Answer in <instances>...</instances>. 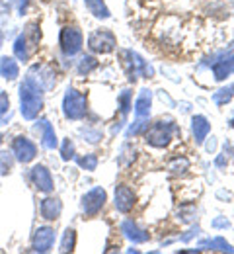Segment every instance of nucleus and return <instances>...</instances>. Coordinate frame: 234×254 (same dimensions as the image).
<instances>
[{"label":"nucleus","instance_id":"obj_21","mask_svg":"<svg viewBox=\"0 0 234 254\" xmlns=\"http://www.w3.org/2000/svg\"><path fill=\"white\" fill-rule=\"evenodd\" d=\"M166 166L168 170L174 172V174H184L186 170H189V159L187 157H174Z\"/></svg>","mask_w":234,"mask_h":254},{"label":"nucleus","instance_id":"obj_27","mask_svg":"<svg viewBox=\"0 0 234 254\" xmlns=\"http://www.w3.org/2000/svg\"><path fill=\"white\" fill-rule=\"evenodd\" d=\"M61 155H63V159L65 160H70L72 157H74V145H72V141H70V139H65V141H63Z\"/></svg>","mask_w":234,"mask_h":254},{"label":"nucleus","instance_id":"obj_31","mask_svg":"<svg viewBox=\"0 0 234 254\" xmlns=\"http://www.w3.org/2000/svg\"><path fill=\"white\" fill-rule=\"evenodd\" d=\"M119 102H121V112H123V114H127V112H129V92L121 94Z\"/></svg>","mask_w":234,"mask_h":254},{"label":"nucleus","instance_id":"obj_35","mask_svg":"<svg viewBox=\"0 0 234 254\" xmlns=\"http://www.w3.org/2000/svg\"><path fill=\"white\" fill-rule=\"evenodd\" d=\"M231 127H234V118L231 120Z\"/></svg>","mask_w":234,"mask_h":254},{"label":"nucleus","instance_id":"obj_9","mask_svg":"<svg viewBox=\"0 0 234 254\" xmlns=\"http://www.w3.org/2000/svg\"><path fill=\"white\" fill-rule=\"evenodd\" d=\"M12 151L16 155V159L20 162H32L37 155V147H35L34 141H30L28 137H16L14 143H12Z\"/></svg>","mask_w":234,"mask_h":254},{"label":"nucleus","instance_id":"obj_30","mask_svg":"<svg viewBox=\"0 0 234 254\" xmlns=\"http://www.w3.org/2000/svg\"><path fill=\"white\" fill-rule=\"evenodd\" d=\"M8 108H10V98H8V94L0 88V116H2V114H6V112H8Z\"/></svg>","mask_w":234,"mask_h":254},{"label":"nucleus","instance_id":"obj_32","mask_svg":"<svg viewBox=\"0 0 234 254\" xmlns=\"http://www.w3.org/2000/svg\"><path fill=\"white\" fill-rule=\"evenodd\" d=\"M231 223L225 221V219H217V221H213V227H229Z\"/></svg>","mask_w":234,"mask_h":254},{"label":"nucleus","instance_id":"obj_28","mask_svg":"<svg viewBox=\"0 0 234 254\" xmlns=\"http://www.w3.org/2000/svg\"><path fill=\"white\" fill-rule=\"evenodd\" d=\"M12 168V157L10 155H0V174L10 172Z\"/></svg>","mask_w":234,"mask_h":254},{"label":"nucleus","instance_id":"obj_16","mask_svg":"<svg viewBox=\"0 0 234 254\" xmlns=\"http://www.w3.org/2000/svg\"><path fill=\"white\" fill-rule=\"evenodd\" d=\"M121 231H123L125 237L131 239L133 243H146V241H148V233H144L142 229H139L137 223H133L131 219L121 223Z\"/></svg>","mask_w":234,"mask_h":254},{"label":"nucleus","instance_id":"obj_15","mask_svg":"<svg viewBox=\"0 0 234 254\" xmlns=\"http://www.w3.org/2000/svg\"><path fill=\"white\" fill-rule=\"evenodd\" d=\"M35 129L41 133V143H43V147L45 149H55L59 143H57V135H55V129L53 126L47 122V120H41V122H37V126Z\"/></svg>","mask_w":234,"mask_h":254},{"label":"nucleus","instance_id":"obj_19","mask_svg":"<svg viewBox=\"0 0 234 254\" xmlns=\"http://www.w3.org/2000/svg\"><path fill=\"white\" fill-rule=\"evenodd\" d=\"M18 74H20V68H18V63L12 57H2L0 59V76H4L8 80H14V78H18Z\"/></svg>","mask_w":234,"mask_h":254},{"label":"nucleus","instance_id":"obj_7","mask_svg":"<svg viewBox=\"0 0 234 254\" xmlns=\"http://www.w3.org/2000/svg\"><path fill=\"white\" fill-rule=\"evenodd\" d=\"M121 57H123V66L129 74V78H137V76H146V74H152V68L144 63L137 53L133 51H121Z\"/></svg>","mask_w":234,"mask_h":254},{"label":"nucleus","instance_id":"obj_1","mask_svg":"<svg viewBox=\"0 0 234 254\" xmlns=\"http://www.w3.org/2000/svg\"><path fill=\"white\" fill-rule=\"evenodd\" d=\"M20 102H22V116L26 120H34L43 108V88L28 76L20 86Z\"/></svg>","mask_w":234,"mask_h":254},{"label":"nucleus","instance_id":"obj_3","mask_svg":"<svg viewBox=\"0 0 234 254\" xmlns=\"http://www.w3.org/2000/svg\"><path fill=\"white\" fill-rule=\"evenodd\" d=\"M63 112L68 120H82L86 116V96L74 88H68L63 100Z\"/></svg>","mask_w":234,"mask_h":254},{"label":"nucleus","instance_id":"obj_25","mask_svg":"<svg viewBox=\"0 0 234 254\" xmlns=\"http://www.w3.org/2000/svg\"><path fill=\"white\" fill-rule=\"evenodd\" d=\"M98 66V61H96V57H82V61H80V64H78V72L80 74H90L94 68Z\"/></svg>","mask_w":234,"mask_h":254},{"label":"nucleus","instance_id":"obj_11","mask_svg":"<svg viewBox=\"0 0 234 254\" xmlns=\"http://www.w3.org/2000/svg\"><path fill=\"white\" fill-rule=\"evenodd\" d=\"M233 72H234V49L223 53V55H219L217 61L213 63V74H215L217 80H225Z\"/></svg>","mask_w":234,"mask_h":254},{"label":"nucleus","instance_id":"obj_2","mask_svg":"<svg viewBox=\"0 0 234 254\" xmlns=\"http://www.w3.org/2000/svg\"><path fill=\"white\" fill-rule=\"evenodd\" d=\"M180 131H178V127L174 122H170V120H158L156 124H152L150 127H146V131H144V141H146V145H150V147H154V149H166L170 147V143L174 141V137L178 135Z\"/></svg>","mask_w":234,"mask_h":254},{"label":"nucleus","instance_id":"obj_14","mask_svg":"<svg viewBox=\"0 0 234 254\" xmlns=\"http://www.w3.org/2000/svg\"><path fill=\"white\" fill-rule=\"evenodd\" d=\"M39 211H41V217L45 221H55V219H59V215L63 211V203L59 197H45L41 201Z\"/></svg>","mask_w":234,"mask_h":254},{"label":"nucleus","instance_id":"obj_22","mask_svg":"<svg viewBox=\"0 0 234 254\" xmlns=\"http://www.w3.org/2000/svg\"><path fill=\"white\" fill-rule=\"evenodd\" d=\"M234 96V86H227V88H221L219 92H215L213 94V102L217 104V106H225V104H229L231 100H233Z\"/></svg>","mask_w":234,"mask_h":254},{"label":"nucleus","instance_id":"obj_34","mask_svg":"<svg viewBox=\"0 0 234 254\" xmlns=\"http://www.w3.org/2000/svg\"><path fill=\"white\" fill-rule=\"evenodd\" d=\"M2 39H4V35H2V32H0V47H2Z\"/></svg>","mask_w":234,"mask_h":254},{"label":"nucleus","instance_id":"obj_5","mask_svg":"<svg viewBox=\"0 0 234 254\" xmlns=\"http://www.w3.org/2000/svg\"><path fill=\"white\" fill-rule=\"evenodd\" d=\"M82 43H84V37H82V32H80L76 26H67V28H63L61 37H59V45H61V49H63V53H65L67 57L76 55V53L82 49Z\"/></svg>","mask_w":234,"mask_h":254},{"label":"nucleus","instance_id":"obj_17","mask_svg":"<svg viewBox=\"0 0 234 254\" xmlns=\"http://www.w3.org/2000/svg\"><path fill=\"white\" fill-rule=\"evenodd\" d=\"M150 104H152V94H150V90H142L139 98H137V102H135V116L137 118H148V114H150Z\"/></svg>","mask_w":234,"mask_h":254},{"label":"nucleus","instance_id":"obj_18","mask_svg":"<svg viewBox=\"0 0 234 254\" xmlns=\"http://www.w3.org/2000/svg\"><path fill=\"white\" fill-rule=\"evenodd\" d=\"M191 131H193V137H195V143H203L207 139V133L211 131V124L203 118V116H195L191 120Z\"/></svg>","mask_w":234,"mask_h":254},{"label":"nucleus","instance_id":"obj_12","mask_svg":"<svg viewBox=\"0 0 234 254\" xmlns=\"http://www.w3.org/2000/svg\"><path fill=\"white\" fill-rule=\"evenodd\" d=\"M32 180H34L35 188L43 193H49L53 190V178H51V172L43 166V164H37L32 168Z\"/></svg>","mask_w":234,"mask_h":254},{"label":"nucleus","instance_id":"obj_33","mask_svg":"<svg viewBox=\"0 0 234 254\" xmlns=\"http://www.w3.org/2000/svg\"><path fill=\"white\" fill-rule=\"evenodd\" d=\"M28 2H30V0H20V12H22V14L26 12V8H28Z\"/></svg>","mask_w":234,"mask_h":254},{"label":"nucleus","instance_id":"obj_26","mask_svg":"<svg viewBox=\"0 0 234 254\" xmlns=\"http://www.w3.org/2000/svg\"><path fill=\"white\" fill-rule=\"evenodd\" d=\"M78 164H80L82 168H86V170H96V166H98V157H96V155H86V157L78 159Z\"/></svg>","mask_w":234,"mask_h":254},{"label":"nucleus","instance_id":"obj_23","mask_svg":"<svg viewBox=\"0 0 234 254\" xmlns=\"http://www.w3.org/2000/svg\"><path fill=\"white\" fill-rule=\"evenodd\" d=\"M74 245H76V233L74 229H67L65 235H63V241H61V253H72L74 251Z\"/></svg>","mask_w":234,"mask_h":254},{"label":"nucleus","instance_id":"obj_8","mask_svg":"<svg viewBox=\"0 0 234 254\" xmlns=\"http://www.w3.org/2000/svg\"><path fill=\"white\" fill-rule=\"evenodd\" d=\"M105 197H107V195H105V190H103V188H94V190H90L82 197V211H84L88 217L100 213L103 203H105Z\"/></svg>","mask_w":234,"mask_h":254},{"label":"nucleus","instance_id":"obj_10","mask_svg":"<svg viewBox=\"0 0 234 254\" xmlns=\"http://www.w3.org/2000/svg\"><path fill=\"white\" fill-rule=\"evenodd\" d=\"M53 243H55V231L51 227H39L35 231L32 247L35 253H49L53 249Z\"/></svg>","mask_w":234,"mask_h":254},{"label":"nucleus","instance_id":"obj_24","mask_svg":"<svg viewBox=\"0 0 234 254\" xmlns=\"http://www.w3.org/2000/svg\"><path fill=\"white\" fill-rule=\"evenodd\" d=\"M201 247H211V249H215V251H227V253H234V249L225 241V239H221V237H217V239H213V241H205V243H201Z\"/></svg>","mask_w":234,"mask_h":254},{"label":"nucleus","instance_id":"obj_20","mask_svg":"<svg viewBox=\"0 0 234 254\" xmlns=\"http://www.w3.org/2000/svg\"><path fill=\"white\" fill-rule=\"evenodd\" d=\"M84 4H86V8L90 10V14H94L96 18L105 20V18L111 16V14H109V8L105 6L103 0H84Z\"/></svg>","mask_w":234,"mask_h":254},{"label":"nucleus","instance_id":"obj_29","mask_svg":"<svg viewBox=\"0 0 234 254\" xmlns=\"http://www.w3.org/2000/svg\"><path fill=\"white\" fill-rule=\"evenodd\" d=\"M148 127V124H144V122H140V118H139V122H135V126L129 127V131H127V137H131V135H139L142 129H146Z\"/></svg>","mask_w":234,"mask_h":254},{"label":"nucleus","instance_id":"obj_6","mask_svg":"<svg viewBox=\"0 0 234 254\" xmlns=\"http://www.w3.org/2000/svg\"><path fill=\"white\" fill-rule=\"evenodd\" d=\"M37 41H39V32H37L35 28H30V32H24L16 39V43H14V53H16V57H18L20 61H24V63L30 61V57H32V53H34Z\"/></svg>","mask_w":234,"mask_h":254},{"label":"nucleus","instance_id":"obj_13","mask_svg":"<svg viewBox=\"0 0 234 254\" xmlns=\"http://www.w3.org/2000/svg\"><path fill=\"white\" fill-rule=\"evenodd\" d=\"M135 203V193L129 186L121 184L115 188V207L121 211V213H129L133 209Z\"/></svg>","mask_w":234,"mask_h":254},{"label":"nucleus","instance_id":"obj_4","mask_svg":"<svg viewBox=\"0 0 234 254\" xmlns=\"http://www.w3.org/2000/svg\"><path fill=\"white\" fill-rule=\"evenodd\" d=\"M88 47L94 51V53H101V55H107L111 53L115 47H117V39L113 32H109L107 28H101L96 32L90 33L88 37Z\"/></svg>","mask_w":234,"mask_h":254}]
</instances>
